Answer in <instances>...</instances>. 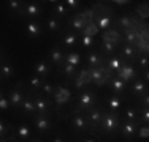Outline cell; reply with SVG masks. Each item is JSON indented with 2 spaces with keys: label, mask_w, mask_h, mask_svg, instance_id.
<instances>
[{
  "label": "cell",
  "mask_w": 149,
  "mask_h": 142,
  "mask_svg": "<svg viewBox=\"0 0 149 142\" xmlns=\"http://www.w3.org/2000/svg\"><path fill=\"white\" fill-rule=\"evenodd\" d=\"M22 112L26 115H35L37 114V106H35V101H33V97L30 95H26L24 97V101H22Z\"/></svg>",
  "instance_id": "20"
},
{
  "label": "cell",
  "mask_w": 149,
  "mask_h": 142,
  "mask_svg": "<svg viewBox=\"0 0 149 142\" xmlns=\"http://www.w3.org/2000/svg\"><path fill=\"white\" fill-rule=\"evenodd\" d=\"M138 117H140V111H138L136 108L129 106V108L124 111V119L129 120V122H138Z\"/></svg>",
  "instance_id": "33"
},
{
  "label": "cell",
  "mask_w": 149,
  "mask_h": 142,
  "mask_svg": "<svg viewBox=\"0 0 149 142\" xmlns=\"http://www.w3.org/2000/svg\"><path fill=\"white\" fill-rule=\"evenodd\" d=\"M51 63L48 62V60H45V59H41V60H38L37 63L33 65V73L37 74V76H40L41 79L46 76H49L51 74Z\"/></svg>",
  "instance_id": "17"
},
{
  "label": "cell",
  "mask_w": 149,
  "mask_h": 142,
  "mask_svg": "<svg viewBox=\"0 0 149 142\" xmlns=\"http://www.w3.org/2000/svg\"><path fill=\"white\" fill-rule=\"evenodd\" d=\"M140 104H141V108H149V92L143 98H140Z\"/></svg>",
  "instance_id": "46"
},
{
  "label": "cell",
  "mask_w": 149,
  "mask_h": 142,
  "mask_svg": "<svg viewBox=\"0 0 149 142\" xmlns=\"http://www.w3.org/2000/svg\"><path fill=\"white\" fill-rule=\"evenodd\" d=\"M48 55H49V59H51V63L54 66H57V68H60V66L65 63V55H63L62 46H52V48L49 49Z\"/></svg>",
  "instance_id": "15"
},
{
  "label": "cell",
  "mask_w": 149,
  "mask_h": 142,
  "mask_svg": "<svg viewBox=\"0 0 149 142\" xmlns=\"http://www.w3.org/2000/svg\"><path fill=\"white\" fill-rule=\"evenodd\" d=\"M16 142H21V141H19V139H17V141H16Z\"/></svg>",
  "instance_id": "53"
},
{
  "label": "cell",
  "mask_w": 149,
  "mask_h": 142,
  "mask_svg": "<svg viewBox=\"0 0 149 142\" xmlns=\"http://www.w3.org/2000/svg\"><path fill=\"white\" fill-rule=\"evenodd\" d=\"M29 84H30V92L32 93H35V92L41 90L43 88V79H41L40 76H37V74H33V76L29 77Z\"/></svg>",
  "instance_id": "31"
},
{
  "label": "cell",
  "mask_w": 149,
  "mask_h": 142,
  "mask_svg": "<svg viewBox=\"0 0 149 142\" xmlns=\"http://www.w3.org/2000/svg\"><path fill=\"white\" fill-rule=\"evenodd\" d=\"M141 38V33L140 32H133V30H129V32H124V41L127 43V44H132L136 48V43L138 40Z\"/></svg>",
  "instance_id": "30"
},
{
  "label": "cell",
  "mask_w": 149,
  "mask_h": 142,
  "mask_svg": "<svg viewBox=\"0 0 149 142\" xmlns=\"http://www.w3.org/2000/svg\"><path fill=\"white\" fill-rule=\"evenodd\" d=\"M16 133H17V137H19L21 141H27L30 137V128L26 125V123H22V125H19L16 128Z\"/></svg>",
  "instance_id": "36"
},
{
  "label": "cell",
  "mask_w": 149,
  "mask_h": 142,
  "mask_svg": "<svg viewBox=\"0 0 149 142\" xmlns=\"http://www.w3.org/2000/svg\"><path fill=\"white\" fill-rule=\"evenodd\" d=\"M116 49H118V44H114V43H111V41H103V40H102V43H100V52L106 57V59L116 54Z\"/></svg>",
  "instance_id": "27"
},
{
  "label": "cell",
  "mask_w": 149,
  "mask_h": 142,
  "mask_svg": "<svg viewBox=\"0 0 149 142\" xmlns=\"http://www.w3.org/2000/svg\"><path fill=\"white\" fill-rule=\"evenodd\" d=\"M70 128L73 133H89V122H87L86 114H78L73 115L72 122H70Z\"/></svg>",
  "instance_id": "8"
},
{
  "label": "cell",
  "mask_w": 149,
  "mask_h": 142,
  "mask_svg": "<svg viewBox=\"0 0 149 142\" xmlns=\"http://www.w3.org/2000/svg\"><path fill=\"white\" fill-rule=\"evenodd\" d=\"M94 24L97 26L100 30L108 32L109 27L113 24V16H105V14H100V16H95L94 17Z\"/></svg>",
  "instance_id": "21"
},
{
  "label": "cell",
  "mask_w": 149,
  "mask_h": 142,
  "mask_svg": "<svg viewBox=\"0 0 149 142\" xmlns=\"http://www.w3.org/2000/svg\"><path fill=\"white\" fill-rule=\"evenodd\" d=\"M32 122H33V126L35 130L38 131L40 134H51L52 128H54V125H52L51 122V115H40V114H35L33 119H32Z\"/></svg>",
  "instance_id": "4"
},
{
  "label": "cell",
  "mask_w": 149,
  "mask_h": 142,
  "mask_svg": "<svg viewBox=\"0 0 149 142\" xmlns=\"http://www.w3.org/2000/svg\"><path fill=\"white\" fill-rule=\"evenodd\" d=\"M127 90H129L135 98L140 99V98H143L144 95L149 92V85H148L146 81H141L140 77H138V79H135V81L130 82V85H129V88H127Z\"/></svg>",
  "instance_id": "9"
},
{
  "label": "cell",
  "mask_w": 149,
  "mask_h": 142,
  "mask_svg": "<svg viewBox=\"0 0 149 142\" xmlns=\"http://www.w3.org/2000/svg\"><path fill=\"white\" fill-rule=\"evenodd\" d=\"M51 142H65V137H63L62 134H57V136H54L51 139Z\"/></svg>",
  "instance_id": "49"
},
{
  "label": "cell",
  "mask_w": 149,
  "mask_h": 142,
  "mask_svg": "<svg viewBox=\"0 0 149 142\" xmlns=\"http://www.w3.org/2000/svg\"><path fill=\"white\" fill-rule=\"evenodd\" d=\"M135 11L138 13L140 19H149V3H141V5H138Z\"/></svg>",
  "instance_id": "38"
},
{
  "label": "cell",
  "mask_w": 149,
  "mask_h": 142,
  "mask_svg": "<svg viewBox=\"0 0 149 142\" xmlns=\"http://www.w3.org/2000/svg\"><path fill=\"white\" fill-rule=\"evenodd\" d=\"M124 101H129V98L125 97H119V95H109V97L105 98V104H106V109L111 112H118L120 109V106L124 104Z\"/></svg>",
  "instance_id": "13"
},
{
  "label": "cell",
  "mask_w": 149,
  "mask_h": 142,
  "mask_svg": "<svg viewBox=\"0 0 149 142\" xmlns=\"http://www.w3.org/2000/svg\"><path fill=\"white\" fill-rule=\"evenodd\" d=\"M140 126H141L140 122H129V120H124V122L120 123L119 134H120L122 137H125V139H132L135 134L138 133Z\"/></svg>",
  "instance_id": "11"
},
{
  "label": "cell",
  "mask_w": 149,
  "mask_h": 142,
  "mask_svg": "<svg viewBox=\"0 0 149 142\" xmlns=\"http://www.w3.org/2000/svg\"><path fill=\"white\" fill-rule=\"evenodd\" d=\"M52 98L56 101V106H65V103H68L70 98H72V90L65 84H57Z\"/></svg>",
  "instance_id": "6"
},
{
  "label": "cell",
  "mask_w": 149,
  "mask_h": 142,
  "mask_svg": "<svg viewBox=\"0 0 149 142\" xmlns=\"http://www.w3.org/2000/svg\"><path fill=\"white\" fill-rule=\"evenodd\" d=\"M102 40L103 41H111V43H114V44H120V43L124 41V37L119 33L116 28H109L108 32H103L102 33Z\"/></svg>",
  "instance_id": "19"
},
{
  "label": "cell",
  "mask_w": 149,
  "mask_h": 142,
  "mask_svg": "<svg viewBox=\"0 0 149 142\" xmlns=\"http://www.w3.org/2000/svg\"><path fill=\"white\" fill-rule=\"evenodd\" d=\"M81 46H83L84 49L94 46V37H87V35H84V37L81 38Z\"/></svg>",
  "instance_id": "44"
},
{
  "label": "cell",
  "mask_w": 149,
  "mask_h": 142,
  "mask_svg": "<svg viewBox=\"0 0 149 142\" xmlns=\"http://www.w3.org/2000/svg\"><path fill=\"white\" fill-rule=\"evenodd\" d=\"M141 74H143V79H144V81H146V82L149 84V68H148V70H144Z\"/></svg>",
  "instance_id": "50"
},
{
  "label": "cell",
  "mask_w": 149,
  "mask_h": 142,
  "mask_svg": "<svg viewBox=\"0 0 149 142\" xmlns=\"http://www.w3.org/2000/svg\"><path fill=\"white\" fill-rule=\"evenodd\" d=\"M10 108H11V103L6 98L5 92H2V97H0V109H2V111H6V109H10Z\"/></svg>",
  "instance_id": "43"
},
{
  "label": "cell",
  "mask_w": 149,
  "mask_h": 142,
  "mask_svg": "<svg viewBox=\"0 0 149 142\" xmlns=\"http://www.w3.org/2000/svg\"><path fill=\"white\" fill-rule=\"evenodd\" d=\"M46 28H48L51 33H59L62 32V24H60V19H57L56 16H51L46 19Z\"/></svg>",
  "instance_id": "28"
},
{
  "label": "cell",
  "mask_w": 149,
  "mask_h": 142,
  "mask_svg": "<svg viewBox=\"0 0 149 142\" xmlns=\"http://www.w3.org/2000/svg\"><path fill=\"white\" fill-rule=\"evenodd\" d=\"M30 142H43V141H41V139H40V137H37V139H32Z\"/></svg>",
  "instance_id": "51"
},
{
  "label": "cell",
  "mask_w": 149,
  "mask_h": 142,
  "mask_svg": "<svg viewBox=\"0 0 149 142\" xmlns=\"http://www.w3.org/2000/svg\"><path fill=\"white\" fill-rule=\"evenodd\" d=\"M94 106H97V97H95L94 90L91 88H84L83 93L78 97V104L76 108L72 111V115H78V114L87 112L89 109H92Z\"/></svg>",
  "instance_id": "2"
},
{
  "label": "cell",
  "mask_w": 149,
  "mask_h": 142,
  "mask_svg": "<svg viewBox=\"0 0 149 142\" xmlns=\"http://www.w3.org/2000/svg\"><path fill=\"white\" fill-rule=\"evenodd\" d=\"M13 131H15V125L13 123H6L5 120L0 122V136L2 137H6L8 133H13Z\"/></svg>",
  "instance_id": "37"
},
{
  "label": "cell",
  "mask_w": 149,
  "mask_h": 142,
  "mask_svg": "<svg viewBox=\"0 0 149 142\" xmlns=\"http://www.w3.org/2000/svg\"><path fill=\"white\" fill-rule=\"evenodd\" d=\"M120 115L118 112H111L108 109H105L103 112V122H102V131L108 136L116 137L119 134V128H120Z\"/></svg>",
  "instance_id": "1"
},
{
  "label": "cell",
  "mask_w": 149,
  "mask_h": 142,
  "mask_svg": "<svg viewBox=\"0 0 149 142\" xmlns=\"http://www.w3.org/2000/svg\"><path fill=\"white\" fill-rule=\"evenodd\" d=\"M78 43V35L73 33V32H68V33L63 35L62 38V46H65V48H74Z\"/></svg>",
  "instance_id": "32"
},
{
  "label": "cell",
  "mask_w": 149,
  "mask_h": 142,
  "mask_svg": "<svg viewBox=\"0 0 149 142\" xmlns=\"http://www.w3.org/2000/svg\"><path fill=\"white\" fill-rule=\"evenodd\" d=\"M120 57H122L124 60H127V62L130 63H135L136 62V57H138V51L136 48L132 44H122L120 46Z\"/></svg>",
  "instance_id": "16"
},
{
  "label": "cell",
  "mask_w": 149,
  "mask_h": 142,
  "mask_svg": "<svg viewBox=\"0 0 149 142\" xmlns=\"http://www.w3.org/2000/svg\"><path fill=\"white\" fill-rule=\"evenodd\" d=\"M67 22H68V27H72L73 30L79 32V33L84 30V28H86V26H89V24H86L83 19H81L79 14H74V16H68Z\"/></svg>",
  "instance_id": "22"
},
{
  "label": "cell",
  "mask_w": 149,
  "mask_h": 142,
  "mask_svg": "<svg viewBox=\"0 0 149 142\" xmlns=\"http://www.w3.org/2000/svg\"><path fill=\"white\" fill-rule=\"evenodd\" d=\"M122 63H124V60H122V57H116V55H113V57H108L106 59V63H105V66L108 68L111 73H118V71L120 70V66H122Z\"/></svg>",
  "instance_id": "25"
},
{
  "label": "cell",
  "mask_w": 149,
  "mask_h": 142,
  "mask_svg": "<svg viewBox=\"0 0 149 142\" xmlns=\"http://www.w3.org/2000/svg\"><path fill=\"white\" fill-rule=\"evenodd\" d=\"M136 62H138V66H140V70H141V71H144V70H148V68H149V57L138 54Z\"/></svg>",
  "instance_id": "40"
},
{
  "label": "cell",
  "mask_w": 149,
  "mask_h": 142,
  "mask_svg": "<svg viewBox=\"0 0 149 142\" xmlns=\"http://www.w3.org/2000/svg\"><path fill=\"white\" fill-rule=\"evenodd\" d=\"M22 87H24L22 82H17L16 87L8 92V99H10V103H11V109H21L22 108V101H24V97H26V95L21 92Z\"/></svg>",
  "instance_id": "7"
},
{
  "label": "cell",
  "mask_w": 149,
  "mask_h": 142,
  "mask_svg": "<svg viewBox=\"0 0 149 142\" xmlns=\"http://www.w3.org/2000/svg\"><path fill=\"white\" fill-rule=\"evenodd\" d=\"M0 73H2V79L3 81H10L16 76V70L13 66L11 62H2V68H0Z\"/></svg>",
  "instance_id": "26"
},
{
  "label": "cell",
  "mask_w": 149,
  "mask_h": 142,
  "mask_svg": "<svg viewBox=\"0 0 149 142\" xmlns=\"http://www.w3.org/2000/svg\"><path fill=\"white\" fill-rule=\"evenodd\" d=\"M83 142H97V141H94V139H83Z\"/></svg>",
  "instance_id": "52"
},
{
  "label": "cell",
  "mask_w": 149,
  "mask_h": 142,
  "mask_svg": "<svg viewBox=\"0 0 149 142\" xmlns=\"http://www.w3.org/2000/svg\"><path fill=\"white\" fill-rule=\"evenodd\" d=\"M138 136H140L141 139H149V126L148 125L140 126V130H138Z\"/></svg>",
  "instance_id": "45"
},
{
  "label": "cell",
  "mask_w": 149,
  "mask_h": 142,
  "mask_svg": "<svg viewBox=\"0 0 149 142\" xmlns=\"http://www.w3.org/2000/svg\"><path fill=\"white\" fill-rule=\"evenodd\" d=\"M63 3H67L68 8H73V10H76L78 6H79V2H78V0H67V2H63Z\"/></svg>",
  "instance_id": "47"
},
{
  "label": "cell",
  "mask_w": 149,
  "mask_h": 142,
  "mask_svg": "<svg viewBox=\"0 0 149 142\" xmlns=\"http://www.w3.org/2000/svg\"><path fill=\"white\" fill-rule=\"evenodd\" d=\"M6 8H8L10 11L16 13L17 16H22V14L26 13V8H24L22 2H17V0H10V2H6Z\"/></svg>",
  "instance_id": "29"
},
{
  "label": "cell",
  "mask_w": 149,
  "mask_h": 142,
  "mask_svg": "<svg viewBox=\"0 0 149 142\" xmlns=\"http://www.w3.org/2000/svg\"><path fill=\"white\" fill-rule=\"evenodd\" d=\"M140 123H144V125L149 126V108H141L140 112V119H138Z\"/></svg>",
  "instance_id": "42"
},
{
  "label": "cell",
  "mask_w": 149,
  "mask_h": 142,
  "mask_svg": "<svg viewBox=\"0 0 149 142\" xmlns=\"http://www.w3.org/2000/svg\"><path fill=\"white\" fill-rule=\"evenodd\" d=\"M116 77H119L120 81H124V82H127V84L132 82V81H135V79H138V74H136V70L133 68V63L124 60L120 70L116 73Z\"/></svg>",
  "instance_id": "5"
},
{
  "label": "cell",
  "mask_w": 149,
  "mask_h": 142,
  "mask_svg": "<svg viewBox=\"0 0 149 142\" xmlns=\"http://www.w3.org/2000/svg\"><path fill=\"white\" fill-rule=\"evenodd\" d=\"M41 92H43L45 97H54V92H56V85L49 84V82H45L43 84V88H41Z\"/></svg>",
  "instance_id": "41"
},
{
  "label": "cell",
  "mask_w": 149,
  "mask_h": 142,
  "mask_svg": "<svg viewBox=\"0 0 149 142\" xmlns=\"http://www.w3.org/2000/svg\"><path fill=\"white\" fill-rule=\"evenodd\" d=\"M26 16H29L32 21H38L41 16V6L40 3H29L26 5Z\"/></svg>",
  "instance_id": "24"
},
{
  "label": "cell",
  "mask_w": 149,
  "mask_h": 142,
  "mask_svg": "<svg viewBox=\"0 0 149 142\" xmlns=\"http://www.w3.org/2000/svg\"><path fill=\"white\" fill-rule=\"evenodd\" d=\"M52 11H54V16L59 19V17H65V16H68L70 10L67 8V6L63 5L62 2H60V3H56V5H54V10H52Z\"/></svg>",
  "instance_id": "35"
},
{
  "label": "cell",
  "mask_w": 149,
  "mask_h": 142,
  "mask_svg": "<svg viewBox=\"0 0 149 142\" xmlns=\"http://www.w3.org/2000/svg\"><path fill=\"white\" fill-rule=\"evenodd\" d=\"M106 63V57L98 51H92L87 54V68H102Z\"/></svg>",
  "instance_id": "12"
},
{
  "label": "cell",
  "mask_w": 149,
  "mask_h": 142,
  "mask_svg": "<svg viewBox=\"0 0 149 142\" xmlns=\"http://www.w3.org/2000/svg\"><path fill=\"white\" fill-rule=\"evenodd\" d=\"M108 87H109V90H111L114 95L125 97V90L129 88V85H127V82H124V81H120L119 77L114 76V77H111V79L108 81Z\"/></svg>",
  "instance_id": "14"
},
{
  "label": "cell",
  "mask_w": 149,
  "mask_h": 142,
  "mask_svg": "<svg viewBox=\"0 0 149 142\" xmlns=\"http://www.w3.org/2000/svg\"><path fill=\"white\" fill-rule=\"evenodd\" d=\"M57 71H62L63 76L67 79V84H73V81L78 77V71H76V66L70 65V63H63L60 68H57Z\"/></svg>",
  "instance_id": "18"
},
{
  "label": "cell",
  "mask_w": 149,
  "mask_h": 142,
  "mask_svg": "<svg viewBox=\"0 0 149 142\" xmlns=\"http://www.w3.org/2000/svg\"><path fill=\"white\" fill-rule=\"evenodd\" d=\"M98 32H100V28L92 22V24H89V26H86V28L81 32V37H84V35H87V37H94V35H97Z\"/></svg>",
  "instance_id": "39"
},
{
  "label": "cell",
  "mask_w": 149,
  "mask_h": 142,
  "mask_svg": "<svg viewBox=\"0 0 149 142\" xmlns=\"http://www.w3.org/2000/svg\"><path fill=\"white\" fill-rule=\"evenodd\" d=\"M26 32L32 38H40L43 28H41V24L38 22V21H30V22H27V26H26Z\"/></svg>",
  "instance_id": "23"
},
{
  "label": "cell",
  "mask_w": 149,
  "mask_h": 142,
  "mask_svg": "<svg viewBox=\"0 0 149 142\" xmlns=\"http://www.w3.org/2000/svg\"><path fill=\"white\" fill-rule=\"evenodd\" d=\"M35 106H37V114L40 115H51L52 111V103L48 97H43V95H35L33 97Z\"/></svg>",
  "instance_id": "10"
},
{
  "label": "cell",
  "mask_w": 149,
  "mask_h": 142,
  "mask_svg": "<svg viewBox=\"0 0 149 142\" xmlns=\"http://www.w3.org/2000/svg\"><path fill=\"white\" fill-rule=\"evenodd\" d=\"M113 3H114V5H118V6H127V5H129V0H116V2H113Z\"/></svg>",
  "instance_id": "48"
},
{
  "label": "cell",
  "mask_w": 149,
  "mask_h": 142,
  "mask_svg": "<svg viewBox=\"0 0 149 142\" xmlns=\"http://www.w3.org/2000/svg\"><path fill=\"white\" fill-rule=\"evenodd\" d=\"M105 106L97 104L92 109L86 112L87 115V122H89V133L94 134V136H98V128L102 126V122H103V112H105Z\"/></svg>",
  "instance_id": "3"
},
{
  "label": "cell",
  "mask_w": 149,
  "mask_h": 142,
  "mask_svg": "<svg viewBox=\"0 0 149 142\" xmlns=\"http://www.w3.org/2000/svg\"><path fill=\"white\" fill-rule=\"evenodd\" d=\"M65 63H70V65H73V66H78L81 63V54L76 52V51L68 52V54L65 55Z\"/></svg>",
  "instance_id": "34"
}]
</instances>
